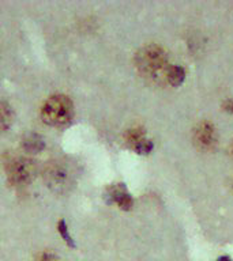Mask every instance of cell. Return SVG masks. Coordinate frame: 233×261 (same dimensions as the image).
<instances>
[{
  "label": "cell",
  "mask_w": 233,
  "mask_h": 261,
  "mask_svg": "<svg viewBox=\"0 0 233 261\" xmlns=\"http://www.w3.org/2000/svg\"><path fill=\"white\" fill-rule=\"evenodd\" d=\"M74 113L73 102L67 95H52L41 109V117L46 124L52 126H60L69 122Z\"/></svg>",
  "instance_id": "6da1fadb"
},
{
  "label": "cell",
  "mask_w": 233,
  "mask_h": 261,
  "mask_svg": "<svg viewBox=\"0 0 233 261\" xmlns=\"http://www.w3.org/2000/svg\"><path fill=\"white\" fill-rule=\"evenodd\" d=\"M135 63L143 75L157 77L165 71L167 55L164 52V49L157 45H147L136 53Z\"/></svg>",
  "instance_id": "7a4b0ae2"
},
{
  "label": "cell",
  "mask_w": 233,
  "mask_h": 261,
  "mask_svg": "<svg viewBox=\"0 0 233 261\" xmlns=\"http://www.w3.org/2000/svg\"><path fill=\"white\" fill-rule=\"evenodd\" d=\"M37 174L36 162L30 158L16 156L7 163V175L14 185H26Z\"/></svg>",
  "instance_id": "3957f363"
},
{
  "label": "cell",
  "mask_w": 233,
  "mask_h": 261,
  "mask_svg": "<svg viewBox=\"0 0 233 261\" xmlns=\"http://www.w3.org/2000/svg\"><path fill=\"white\" fill-rule=\"evenodd\" d=\"M45 179L53 191L61 192L71 184V174L64 165L53 162L45 169Z\"/></svg>",
  "instance_id": "277c9868"
},
{
  "label": "cell",
  "mask_w": 233,
  "mask_h": 261,
  "mask_svg": "<svg viewBox=\"0 0 233 261\" xmlns=\"http://www.w3.org/2000/svg\"><path fill=\"white\" fill-rule=\"evenodd\" d=\"M194 140H195L196 146L202 148V150L212 148L214 146V143H216V130H214V126L207 121L199 124V126L195 129V134H194Z\"/></svg>",
  "instance_id": "5b68a950"
},
{
  "label": "cell",
  "mask_w": 233,
  "mask_h": 261,
  "mask_svg": "<svg viewBox=\"0 0 233 261\" xmlns=\"http://www.w3.org/2000/svg\"><path fill=\"white\" fill-rule=\"evenodd\" d=\"M109 199L110 201L116 203L119 207L122 208V210H126V211L131 210V207H132V197H131V195L127 192V189L123 187L122 184L110 188Z\"/></svg>",
  "instance_id": "8992f818"
},
{
  "label": "cell",
  "mask_w": 233,
  "mask_h": 261,
  "mask_svg": "<svg viewBox=\"0 0 233 261\" xmlns=\"http://www.w3.org/2000/svg\"><path fill=\"white\" fill-rule=\"evenodd\" d=\"M12 118H14V113H12L11 106L8 105L7 102L0 101V132H3L11 125Z\"/></svg>",
  "instance_id": "52a82bcc"
},
{
  "label": "cell",
  "mask_w": 233,
  "mask_h": 261,
  "mask_svg": "<svg viewBox=\"0 0 233 261\" xmlns=\"http://www.w3.org/2000/svg\"><path fill=\"white\" fill-rule=\"evenodd\" d=\"M167 79L172 86H180L185 79V71L180 65H172L167 69Z\"/></svg>",
  "instance_id": "ba28073f"
},
{
  "label": "cell",
  "mask_w": 233,
  "mask_h": 261,
  "mask_svg": "<svg viewBox=\"0 0 233 261\" xmlns=\"http://www.w3.org/2000/svg\"><path fill=\"white\" fill-rule=\"evenodd\" d=\"M25 150L29 151V152H37V151H41L44 148V140L38 136V135H30L28 138L25 139L24 142Z\"/></svg>",
  "instance_id": "9c48e42d"
},
{
  "label": "cell",
  "mask_w": 233,
  "mask_h": 261,
  "mask_svg": "<svg viewBox=\"0 0 233 261\" xmlns=\"http://www.w3.org/2000/svg\"><path fill=\"white\" fill-rule=\"evenodd\" d=\"M142 139H145V132H143L142 128H131V129L127 130L126 142L128 143L132 148H134Z\"/></svg>",
  "instance_id": "30bf717a"
},
{
  "label": "cell",
  "mask_w": 233,
  "mask_h": 261,
  "mask_svg": "<svg viewBox=\"0 0 233 261\" xmlns=\"http://www.w3.org/2000/svg\"><path fill=\"white\" fill-rule=\"evenodd\" d=\"M57 228H59V232H60V236L61 238L67 242V244L71 246V248H74L75 246V244H74V241H73V237L69 236V232H68V228H67V224H65L64 220H60L59 222V224H57Z\"/></svg>",
  "instance_id": "8fae6325"
},
{
  "label": "cell",
  "mask_w": 233,
  "mask_h": 261,
  "mask_svg": "<svg viewBox=\"0 0 233 261\" xmlns=\"http://www.w3.org/2000/svg\"><path fill=\"white\" fill-rule=\"evenodd\" d=\"M134 150L138 152V154H149L151 150H153V143L150 140H147L146 138L142 139L141 142L134 147Z\"/></svg>",
  "instance_id": "7c38bea8"
},
{
  "label": "cell",
  "mask_w": 233,
  "mask_h": 261,
  "mask_svg": "<svg viewBox=\"0 0 233 261\" xmlns=\"http://www.w3.org/2000/svg\"><path fill=\"white\" fill-rule=\"evenodd\" d=\"M34 261H59V257L52 252H42L36 257Z\"/></svg>",
  "instance_id": "4fadbf2b"
},
{
  "label": "cell",
  "mask_w": 233,
  "mask_h": 261,
  "mask_svg": "<svg viewBox=\"0 0 233 261\" xmlns=\"http://www.w3.org/2000/svg\"><path fill=\"white\" fill-rule=\"evenodd\" d=\"M222 108H224V110L229 112V113H233V99H226Z\"/></svg>",
  "instance_id": "5bb4252c"
},
{
  "label": "cell",
  "mask_w": 233,
  "mask_h": 261,
  "mask_svg": "<svg viewBox=\"0 0 233 261\" xmlns=\"http://www.w3.org/2000/svg\"><path fill=\"white\" fill-rule=\"evenodd\" d=\"M218 261H232V258H230L229 256H225V257H220V258H218Z\"/></svg>",
  "instance_id": "9a60e30c"
},
{
  "label": "cell",
  "mask_w": 233,
  "mask_h": 261,
  "mask_svg": "<svg viewBox=\"0 0 233 261\" xmlns=\"http://www.w3.org/2000/svg\"><path fill=\"white\" fill-rule=\"evenodd\" d=\"M230 154H232V156H233V144H232V147H230Z\"/></svg>",
  "instance_id": "2e32d148"
}]
</instances>
